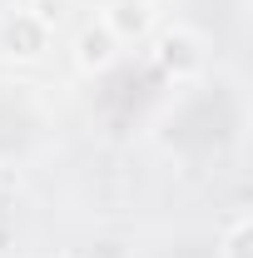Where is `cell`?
<instances>
[{"label":"cell","instance_id":"6da1fadb","mask_svg":"<svg viewBox=\"0 0 253 258\" xmlns=\"http://www.w3.org/2000/svg\"><path fill=\"white\" fill-rule=\"evenodd\" d=\"M154 60H159V70H164L169 80H194V75L204 70V40L194 30H184V25H174V30L159 35Z\"/></svg>","mask_w":253,"mask_h":258},{"label":"cell","instance_id":"7a4b0ae2","mask_svg":"<svg viewBox=\"0 0 253 258\" xmlns=\"http://www.w3.org/2000/svg\"><path fill=\"white\" fill-rule=\"evenodd\" d=\"M0 45H5L10 60H40V55L50 50V25H45L35 10H15V15L5 20V30H0Z\"/></svg>","mask_w":253,"mask_h":258},{"label":"cell","instance_id":"3957f363","mask_svg":"<svg viewBox=\"0 0 253 258\" xmlns=\"http://www.w3.org/2000/svg\"><path fill=\"white\" fill-rule=\"evenodd\" d=\"M119 40L104 30V25H85V30L75 35V64H80V75H104L109 64L119 60Z\"/></svg>","mask_w":253,"mask_h":258},{"label":"cell","instance_id":"277c9868","mask_svg":"<svg viewBox=\"0 0 253 258\" xmlns=\"http://www.w3.org/2000/svg\"><path fill=\"white\" fill-rule=\"evenodd\" d=\"M99 25L114 35L119 45L144 40V35H149V25H154V5H149V0H114V5L104 10V20H99Z\"/></svg>","mask_w":253,"mask_h":258},{"label":"cell","instance_id":"5b68a950","mask_svg":"<svg viewBox=\"0 0 253 258\" xmlns=\"http://www.w3.org/2000/svg\"><path fill=\"white\" fill-rule=\"evenodd\" d=\"M219 258H253V219L248 214L228 219V228L219 238Z\"/></svg>","mask_w":253,"mask_h":258},{"label":"cell","instance_id":"8992f818","mask_svg":"<svg viewBox=\"0 0 253 258\" xmlns=\"http://www.w3.org/2000/svg\"><path fill=\"white\" fill-rule=\"evenodd\" d=\"M60 258H75V253H60Z\"/></svg>","mask_w":253,"mask_h":258}]
</instances>
